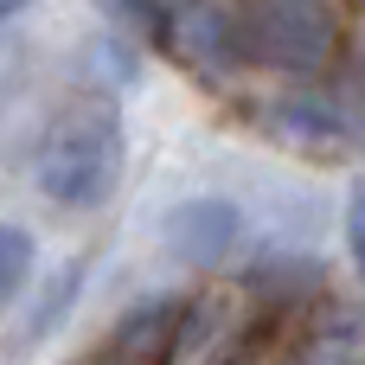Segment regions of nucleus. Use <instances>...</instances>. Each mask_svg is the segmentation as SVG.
I'll use <instances>...</instances> for the list:
<instances>
[{
  "label": "nucleus",
  "mask_w": 365,
  "mask_h": 365,
  "mask_svg": "<svg viewBox=\"0 0 365 365\" xmlns=\"http://www.w3.org/2000/svg\"><path fill=\"white\" fill-rule=\"evenodd\" d=\"M26 276H32V237H26L19 225H0V308L19 302Z\"/></svg>",
  "instance_id": "obj_5"
},
{
  "label": "nucleus",
  "mask_w": 365,
  "mask_h": 365,
  "mask_svg": "<svg viewBox=\"0 0 365 365\" xmlns=\"http://www.w3.org/2000/svg\"><path fill=\"white\" fill-rule=\"evenodd\" d=\"M167 244H173V257L212 269L244 244V212L231 199H180L167 212Z\"/></svg>",
  "instance_id": "obj_4"
},
{
  "label": "nucleus",
  "mask_w": 365,
  "mask_h": 365,
  "mask_svg": "<svg viewBox=\"0 0 365 365\" xmlns=\"http://www.w3.org/2000/svg\"><path fill=\"white\" fill-rule=\"evenodd\" d=\"M231 45L237 58L263 71H321L334 51V6L327 0H244L231 13Z\"/></svg>",
  "instance_id": "obj_2"
},
{
  "label": "nucleus",
  "mask_w": 365,
  "mask_h": 365,
  "mask_svg": "<svg viewBox=\"0 0 365 365\" xmlns=\"http://www.w3.org/2000/svg\"><path fill=\"white\" fill-rule=\"evenodd\" d=\"M32 180L51 205H77V212H90L115 192V180H122V109L109 90H83L45 122V135L32 148Z\"/></svg>",
  "instance_id": "obj_1"
},
{
  "label": "nucleus",
  "mask_w": 365,
  "mask_h": 365,
  "mask_svg": "<svg viewBox=\"0 0 365 365\" xmlns=\"http://www.w3.org/2000/svg\"><path fill=\"white\" fill-rule=\"evenodd\" d=\"M77 365H160L154 353H135V346H122V340H109L103 353H90V359H77Z\"/></svg>",
  "instance_id": "obj_8"
},
{
  "label": "nucleus",
  "mask_w": 365,
  "mask_h": 365,
  "mask_svg": "<svg viewBox=\"0 0 365 365\" xmlns=\"http://www.w3.org/2000/svg\"><path fill=\"white\" fill-rule=\"evenodd\" d=\"M295 365H365V334L359 327H327L295 353Z\"/></svg>",
  "instance_id": "obj_6"
},
{
  "label": "nucleus",
  "mask_w": 365,
  "mask_h": 365,
  "mask_svg": "<svg viewBox=\"0 0 365 365\" xmlns=\"http://www.w3.org/2000/svg\"><path fill=\"white\" fill-rule=\"evenodd\" d=\"M26 6H32V0H0V19H19Z\"/></svg>",
  "instance_id": "obj_9"
},
{
  "label": "nucleus",
  "mask_w": 365,
  "mask_h": 365,
  "mask_svg": "<svg viewBox=\"0 0 365 365\" xmlns=\"http://www.w3.org/2000/svg\"><path fill=\"white\" fill-rule=\"evenodd\" d=\"M244 346V295L237 289H205L173 308L160 365H231Z\"/></svg>",
  "instance_id": "obj_3"
},
{
  "label": "nucleus",
  "mask_w": 365,
  "mask_h": 365,
  "mask_svg": "<svg viewBox=\"0 0 365 365\" xmlns=\"http://www.w3.org/2000/svg\"><path fill=\"white\" fill-rule=\"evenodd\" d=\"M346 250H353V263L365 276V180L346 192Z\"/></svg>",
  "instance_id": "obj_7"
},
{
  "label": "nucleus",
  "mask_w": 365,
  "mask_h": 365,
  "mask_svg": "<svg viewBox=\"0 0 365 365\" xmlns=\"http://www.w3.org/2000/svg\"><path fill=\"white\" fill-rule=\"evenodd\" d=\"M231 365H257V359H231Z\"/></svg>",
  "instance_id": "obj_10"
}]
</instances>
